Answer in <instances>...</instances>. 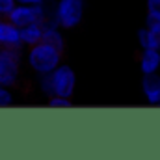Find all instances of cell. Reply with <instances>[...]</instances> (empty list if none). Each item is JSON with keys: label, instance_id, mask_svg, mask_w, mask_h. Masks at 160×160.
<instances>
[{"label": "cell", "instance_id": "6da1fadb", "mask_svg": "<svg viewBox=\"0 0 160 160\" xmlns=\"http://www.w3.org/2000/svg\"><path fill=\"white\" fill-rule=\"evenodd\" d=\"M62 54H63L62 48L43 39L28 48V65L38 75H48L60 65Z\"/></svg>", "mask_w": 160, "mask_h": 160}, {"label": "cell", "instance_id": "30bf717a", "mask_svg": "<svg viewBox=\"0 0 160 160\" xmlns=\"http://www.w3.org/2000/svg\"><path fill=\"white\" fill-rule=\"evenodd\" d=\"M138 41L142 48H158L160 50V36L153 34L149 28H142L138 32Z\"/></svg>", "mask_w": 160, "mask_h": 160}, {"label": "cell", "instance_id": "e0dca14e", "mask_svg": "<svg viewBox=\"0 0 160 160\" xmlns=\"http://www.w3.org/2000/svg\"><path fill=\"white\" fill-rule=\"evenodd\" d=\"M158 77H160V75H158Z\"/></svg>", "mask_w": 160, "mask_h": 160}, {"label": "cell", "instance_id": "8992f818", "mask_svg": "<svg viewBox=\"0 0 160 160\" xmlns=\"http://www.w3.org/2000/svg\"><path fill=\"white\" fill-rule=\"evenodd\" d=\"M0 45L6 47H17L21 48L22 39H21V28L9 22L6 17H0Z\"/></svg>", "mask_w": 160, "mask_h": 160}, {"label": "cell", "instance_id": "277c9868", "mask_svg": "<svg viewBox=\"0 0 160 160\" xmlns=\"http://www.w3.org/2000/svg\"><path fill=\"white\" fill-rule=\"evenodd\" d=\"M84 2L82 0H60L56 6L54 19L62 28H75L82 19Z\"/></svg>", "mask_w": 160, "mask_h": 160}, {"label": "cell", "instance_id": "2e32d148", "mask_svg": "<svg viewBox=\"0 0 160 160\" xmlns=\"http://www.w3.org/2000/svg\"><path fill=\"white\" fill-rule=\"evenodd\" d=\"M19 4H28V6H34V4H41V0H17Z\"/></svg>", "mask_w": 160, "mask_h": 160}, {"label": "cell", "instance_id": "ba28073f", "mask_svg": "<svg viewBox=\"0 0 160 160\" xmlns=\"http://www.w3.org/2000/svg\"><path fill=\"white\" fill-rule=\"evenodd\" d=\"M140 69L143 75H153L160 69V50L158 48H143L140 56Z\"/></svg>", "mask_w": 160, "mask_h": 160}, {"label": "cell", "instance_id": "7c38bea8", "mask_svg": "<svg viewBox=\"0 0 160 160\" xmlns=\"http://www.w3.org/2000/svg\"><path fill=\"white\" fill-rule=\"evenodd\" d=\"M147 15L160 21V0H147Z\"/></svg>", "mask_w": 160, "mask_h": 160}, {"label": "cell", "instance_id": "7a4b0ae2", "mask_svg": "<svg viewBox=\"0 0 160 160\" xmlns=\"http://www.w3.org/2000/svg\"><path fill=\"white\" fill-rule=\"evenodd\" d=\"M21 75V48L0 45V84L6 88L17 86Z\"/></svg>", "mask_w": 160, "mask_h": 160}, {"label": "cell", "instance_id": "5b68a950", "mask_svg": "<svg viewBox=\"0 0 160 160\" xmlns=\"http://www.w3.org/2000/svg\"><path fill=\"white\" fill-rule=\"evenodd\" d=\"M50 82H52V93L60 97H71L75 91V73L69 65H58L50 73Z\"/></svg>", "mask_w": 160, "mask_h": 160}, {"label": "cell", "instance_id": "9a60e30c", "mask_svg": "<svg viewBox=\"0 0 160 160\" xmlns=\"http://www.w3.org/2000/svg\"><path fill=\"white\" fill-rule=\"evenodd\" d=\"M147 28H149L153 34L160 36V21H158V19H153V17H149V15H147Z\"/></svg>", "mask_w": 160, "mask_h": 160}, {"label": "cell", "instance_id": "8fae6325", "mask_svg": "<svg viewBox=\"0 0 160 160\" xmlns=\"http://www.w3.org/2000/svg\"><path fill=\"white\" fill-rule=\"evenodd\" d=\"M48 106L52 108H69L71 106V101L67 97H60V95H52L48 99Z\"/></svg>", "mask_w": 160, "mask_h": 160}, {"label": "cell", "instance_id": "3957f363", "mask_svg": "<svg viewBox=\"0 0 160 160\" xmlns=\"http://www.w3.org/2000/svg\"><path fill=\"white\" fill-rule=\"evenodd\" d=\"M6 19L9 22H13L15 26L22 28V26L32 24V22H45L47 21V13L43 9V4H34V6L21 4V6H15L6 15Z\"/></svg>", "mask_w": 160, "mask_h": 160}, {"label": "cell", "instance_id": "9c48e42d", "mask_svg": "<svg viewBox=\"0 0 160 160\" xmlns=\"http://www.w3.org/2000/svg\"><path fill=\"white\" fill-rule=\"evenodd\" d=\"M43 32H45L43 22H32V24L21 28V39H22L24 45L32 47V45H36V43L43 41Z\"/></svg>", "mask_w": 160, "mask_h": 160}, {"label": "cell", "instance_id": "4fadbf2b", "mask_svg": "<svg viewBox=\"0 0 160 160\" xmlns=\"http://www.w3.org/2000/svg\"><path fill=\"white\" fill-rule=\"evenodd\" d=\"M11 102H13V95H11V91H9L6 86L0 84V108H2V106H9Z\"/></svg>", "mask_w": 160, "mask_h": 160}, {"label": "cell", "instance_id": "5bb4252c", "mask_svg": "<svg viewBox=\"0 0 160 160\" xmlns=\"http://www.w3.org/2000/svg\"><path fill=\"white\" fill-rule=\"evenodd\" d=\"M17 0H0V17H6L13 8Z\"/></svg>", "mask_w": 160, "mask_h": 160}, {"label": "cell", "instance_id": "52a82bcc", "mask_svg": "<svg viewBox=\"0 0 160 160\" xmlns=\"http://www.w3.org/2000/svg\"><path fill=\"white\" fill-rule=\"evenodd\" d=\"M142 88H143V95L147 97L149 104H160V77L157 73L143 75Z\"/></svg>", "mask_w": 160, "mask_h": 160}]
</instances>
